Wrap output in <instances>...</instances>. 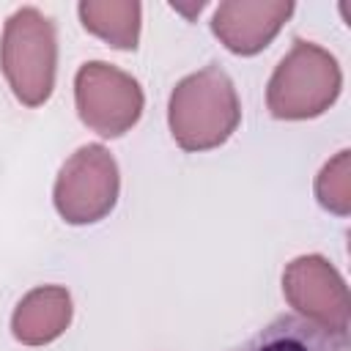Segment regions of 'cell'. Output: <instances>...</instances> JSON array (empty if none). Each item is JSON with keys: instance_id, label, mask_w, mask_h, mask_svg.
Listing matches in <instances>:
<instances>
[{"instance_id": "cell-2", "label": "cell", "mask_w": 351, "mask_h": 351, "mask_svg": "<svg viewBox=\"0 0 351 351\" xmlns=\"http://www.w3.org/2000/svg\"><path fill=\"white\" fill-rule=\"evenodd\" d=\"M0 69L3 77L25 107H41L55 88L58 71V33L55 22L33 8H16L3 27L0 38Z\"/></svg>"}, {"instance_id": "cell-4", "label": "cell", "mask_w": 351, "mask_h": 351, "mask_svg": "<svg viewBox=\"0 0 351 351\" xmlns=\"http://www.w3.org/2000/svg\"><path fill=\"white\" fill-rule=\"evenodd\" d=\"M121 192V173L115 156L99 145H80L58 170L52 203L69 225H93L104 219Z\"/></svg>"}, {"instance_id": "cell-10", "label": "cell", "mask_w": 351, "mask_h": 351, "mask_svg": "<svg viewBox=\"0 0 351 351\" xmlns=\"http://www.w3.org/2000/svg\"><path fill=\"white\" fill-rule=\"evenodd\" d=\"M80 22L88 33L115 49H137L143 5L134 0H82L77 5Z\"/></svg>"}, {"instance_id": "cell-3", "label": "cell", "mask_w": 351, "mask_h": 351, "mask_svg": "<svg viewBox=\"0 0 351 351\" xmlns=\"http://www.w3.org/2000/svg\"><path fill=\"white\" fill-rule=\"evenodd\" d=\"M343 71L335 55L313 41L293 38L288 55L271 71L266 107L277 121H307L324 115L340 96Z\"/></svg>"}, {"instance_id": "cell-6", "label": "cell", "mask_w": 351, "mask_h": 351, "mask_svg": "<svg viewBox=\"0 0 351 351\" xmlns=\"http://www.w3.org/2000/svg\"><path fill=\"white\" fill-rule=\"evenodd\" d=\"M282 296L299 318L329 335L348 337L351 296L340 271L324 255H299L282 271Z\"/></svg>"}, {"instance_id": "cell-1", "label": "cell", "mask_w": 351, "mask_h": 351, "mask_svg": "<svg viewBox=\"0 0 351 351\" xmlns=\"http://www.w3.org/2000/svg\"><path fill=\"white\" fill-rule=\"evenodd\" d=\"M241 121L239 93L219 63H208L176 82L167 101V126L178 148L211 151L228 143Z\"/></svg>"}, {"instance_id": "cell-11", "label": "cell", "mask_w": 351, "mask_h": 351, "mask_svg": "<svg viewBox=\"0 0 351 351\" xmlns=\"http://www.w3.org/2000/svg\"><path fill=\"white\" fill-rule=\"evenodd\" d=\"M315 197L326 211L337 217L351 214V151L348 148H343L335 159H329L315 176Z\"/></svg>"}, {"instance_id": "cell-8", "label": "cell", "mask_w": 351, "mask_h": 351, "mask_svg": "<svg viewBox=\"0 0 351 351\" xmlns=\"http://www.w3.org/2000/svg\"><path fill=\"white\" fill-rule=\"evenodd\" d=\"M71 313V293L63 285H38L16 302L11 335L22 346H47L69 329Z\"/></svg>"}, {"instance_id": "cell-7", "label": "cell", "mask_w": 351, "mask_h": 351, "mask_svg": "<svg viewBox=\"0 0 351 351\" xmlns=\"http://www.w3.org/2000/svg\"><path fill=\"white\" fill-rule=\"evenodd\" d=\"M291 14V0H225L211 16V33L233 55L250 58L274 41Z\"/></svg>"}, {"instance_id": "cell-9", "label": "cell", "mask_w": 351, "mask_h": 351, "mask_svg": "<svg viewBox=\"0 0 351 351\" xmlns=\"http://www.w3.org/2000/svg\"><path fill=\"white\" fill-rule=\"evenodd\" d=\"M225 351H351V346L348 337L329 335L296 313H280L255 335Z\"/></svg>"}, {"instance_id": "cell-5", "label": "cell", "mask_w": 351, "mask_h": 351, "mask_svg": "<svg viewBox=\"0 0 351 351\" xmlns=\"http://www.w3.org/2000/svg\"><path fill=\"white\" fill-rule=\"evenodd\" d=\"M74 104L90 132L99 137H121L140 121L145 96L129 71L104 60H88L74 77Z\"/></svg>"}]
</instances>
